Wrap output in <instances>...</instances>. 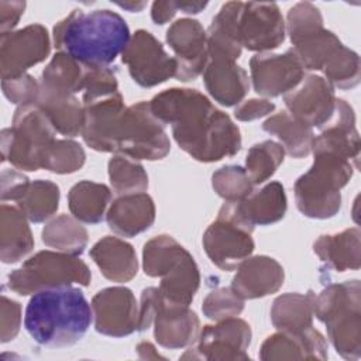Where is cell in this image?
<instances>
[{"instance_id": "1", "label": "cell", "mask_w": 361, "mask_h": 361, "mask_svg": "<svg viewBox=\"0 0 361 361\" xmlns=\"http://www.w3.org/2000/svg\"><path fill=\"white\" fill-rule=\"evenodd\" d=\"M154 116L186 154L199 162H216L241 149L238 127L196 89L171 87L149 100Z\"/></svg>"}, {"instance_id": "2", "label": "cell", "mask_w": 361, "mask_h": 361, "mask_svg": "<svg viewBox=\"0 0 361 361\" xmlns=\"http://www.w3.org/2000/svg\"><path fill=\"white\" fill-rule=\"evenodd\" d=\"M130 38L126 20L107 8L89 13L75 8L52 31L58 52H65L86 66H109L123 54Z\"/></svg>"}, {"instance_id": "3", "label": "cell", "mask_w": 361, "mask_h": 361, "mask_svg": "<svg viewBox=\"0 0 361 361\" xmlns=\"http://www.w3.org/2000/svg\"><path fill=\"white\" fill-rule=\"evenodd\" d=\"M92 316V306L79 288L59 286L31 296L25 307L24 327L39 345L61 348L83 338Z\"/></svg>"}, {"instance_id": "4", "label": "cell", "mask_w": 361, "mask_h": 361, "mask_svg": "<svg viewBox=\"0 0 361 361\" xmlns=\"http://www.w3.org/2000/svg\"><path fill=\"white\" fill-rule=\"evenodd\" d=\"M313 316L326 324L334 350L345 360L361 355V283L358 279L326 286L314 295Z\"/></svg>"}, {"instance_id": "5", "label": "cell", "mask_w": 361, "mask_h": 361, "mask_svg": "<svg viewBox=\"0 0 361 361\" xmlns=\"http://www.w3.org/2000/svg\"><path fill=\"white\" fill-rule=\"evenodd\" d=\"M212 24L233 38L241 48L265 52L285 41V21L276 3L227 1Z\"/></svg>"}, {"instance_id": "6", "label": "cell", "mask_w": 361, "mask_h": 361, "mask_svg": "<svg viewBox=\"0 0 361 361\" xmlns=\"http://www.w3.org/2000/svg\"><path fill=\"white\" fill-rule=\"evenodd\" d=\"M310 169L300 175L293 186L299 212L309 219H330L341 207V189L351 179L355 166L334 154H313Z\"/></svg>"}, {"instance_id": "7", "label": "cell", "mask_w": 361, "mask_h": 361, "mask_svg": "<svg viewBox=\"0 0 361 361\" xmlns=\"http://www.w3.org/2000/svg\"><path fill=\"white\" fill-rule=\"evenodd\" d=\"M142 268L145 275L161 278L159 292L168 300L190 305L200 285L199 268L186 248L173 237L161 234L144 244Z\"/></svg>"}, {"instance_id": "8", "label": "cell", "mask_w": 361, "mask_h": 361, "mask_svg": "<svg viewBox=\"0 0 361 361\" xmlns=\"http://www.w3.org/2000/svg\"><path fill=\"white\" fill-rule=\"evenodd\" d=\"M55 141V128L37 104L18 106L11 127L0 134L1 161L21 171H38Z\"/></svg>"}, {"instance_id": "9", "label": "cell", "mask_w": 361, "mask_h": 361, "mask_svg": "<svg viewBox=\"0 0 361 361\" xmlns=\"http://www.w3.org/2000/svg\"><path fill=\"white\" fill-rule=\"evenodd\" d=\"M152 326L157 343L169 350L192 345L200 333V320L188 305L168 300L158 288H147L141 292L137 330Z\"/></svg>"}, {"instance_id": "10", "label": "cell", "mask_w": 361, "mask_h": 361, "mask_svg": "<svg viewBox=\"0 0 361 361\" xmlns=\"http://www.w3.org/2000/svg\"><path fill=\"white\" fill-rule=\"evenodd\" d=\"M90 278L89 267L78 255L45 250L11 271L7 276V285L17 295L27 296L44 289L73 283L87 286Z\"/></svg>"}, {"instance_id": "11", "label": "cell", "mask_w": 361, "mask_h": 361, "mask_svg": "<svg viewBox=\"0 0 361 361\" xmlns=\"http://www.w3.org/2000/svg\"><path fill=\"white\" fill-rule=\"evenodd\" d=\"M254 226L243 219L235 202H226L217 219L203 233V248L210 261L223 271H234L254 251Z\"/></svg>"}, {"instance_id": "12", "label": "cell", "mask_w": 361, "mask_h": 361, "mask_svg": "<svg viewBox=\"0 0 361 361\" xmlns=\"http://www.w3.org/2000/svg\"><path fill=\"white\" fill-rule=\"evenodd\" d=\"M171 142L165 126L154 116L149 102L126 107L117 128L116 154L133 159L158 161L168 155Z\"/></svg>"}, {"instance_id": "13", "label": "cell", "mask_w": 361, "mask_h": 361, "mask_svg": "<svg viewBox=\"0 0 361 361\" xmlns=\"http://www.w3.org/2000/svg\"><path fill=\"white\" fill-rule=\"evenodd\" d=\"M250 324L235 317L219 320L216 324H207L199 333L196 344L180 355L182 360H250L247 348L251 343Z\"/></svg>"}, {"instance_id": "14", "label": "cell", "mask_w": 361, "mask_h": 361, "mask_svg": "<svg viewBox=\"0 0 361 361\" xmlns=\"http://www.w3.org/2000/svg\"><path fill=\"white\" fill-rule=\"evenodd\" d=\"M121 61L128 66L130 76L141 87H154L169 78H175L176 61L169 56L164 45L147 30H137L126 49Z\"/></svg>"}, {"instance_id": "15", "label": "cell", "mask_w": 361, "mask_h": 361, "mask_svg": "<svg viewBox=\"0 0 361 361\" xmlns=\"http://www.w3.org/2000/svg\"><path fill=\"white\" fill-rule=\"evenodd\" d=\"M49 52V34L48 30L41 24H30L21 30L1 34V79H10L24 75L27 69L45 61Z\"/></svg>"}, {"instance_id": "16", "label": "cell", "mask_w": 361, "mask_h": 361, "mask_svg": "<svg viewBox=\"0 0 361 361\" xmlns=\"http://www.w3.org/2000/svg\"><path fill=\"white\" fill-rule=\"evenodd\" d=\"M92 313L97 333L126 337L138 329V303L131 289L111 286L99 290L92 299Z\"/></svg>"}, {"instance_id": "17", "label": "cell", "mask_w": 361, "mask_h": 361, "mask_svg": "<svg viewBox=\"0 0 361 361\" xmlns=\"http://www.w3.org/2000/svg\"><path fill=\"white\" fill-rule=\"evenodd\" d=\"M166 44L175 54L176 73L180 82H189L203 73L207 62V39L203 25L193 18H179L166 30Z\"/></svg>"}, {"instance_id": "18", "label": "cell", "mask_w": 361, "mask_h": 361, "mask_svg": "<svg viewBox=\"0 0 361 361\" xmlns=\"http://www.w3.org/2000/svg\"><path fill=\"white\" fill-rule=\"evenodd\" d=\"M254 90L265 97H276L296 87L305 78V69L292 49L285 54L261 52L250 59Z\"/></svg>"}, {"instance_id": "19", "label": "cell", "mask_w": 361, "mask_h": 361, "mask_svg": "<svg viewBox=\"0 0 361 361\" xmlns=\"http://www.w3.org/2000/svg\"><path fill=\"white\" fill-rule=\"evenodd\" d=\"M336 96L331 85L317 75H307L283 94L288 113L307 127L322 128L333 116Z\"/></svg>"}, {"instance_id": "20", "label": "cell", "mask_w": 361, "mask_h": 361, "mask_svg": "<svg viewBox=\"0 0 361 361\" xmlns=\"http://www.w3.org/2000/svg\"><path fill=\"white\" fill-rule=\"evenodd\" d=\"M82 138L87 147L99 152H114L120 118L126 110L120 92L82 102Z\"/></svg>"}, {"instance_id": "21", "label": "cell", "mask_w": 361, "mask_h": 361, "mask_svg": "<svg viewBox=\"0 0 361 361\" xmlns=\"http://www.w3.org/2000/svg\"><path fill=\"white\" fill-rule=\"evenodd\" d=\"M320 130L322 133L313 138V154L330 152L358 168L361 144L355 128V114L344 99H336L333 116Z\"/></svg>"}, {"instance_id": "22", "label": "cell", "mask_w": 361, "mask_h": 361, "mask_svg": "<svg viewBox=\"0 0 361 361\" xmlns=\"http://www.w3.org/2000/svg\"><path fill=\"white\" fill-rule=\"evenodd\" d=\"M285 281L282 265L268 255H255L244 259L231 281V289L243 299H258L281 289Z\"/></svg>"}, {"instance_id": "23", "label": "cell", "mask_w": 361, "mask_h": 361, "mask_svg": "<svg viewBox=\"0 0 361 361\" xmlns=\"http://www.w3.org/2000/svg\"><path fill=\"white\" fill-rule=\"evenodd\" d=\"M327 341L323 334L309 327L302 331H278L265 338L259 358L274 360H327Z\"/></svg>"}, {"instance_id": "24", "label": "cell", "mask_w": 361, "mask_h": 361, "mask_svg": "<svg viewBox=\"0 0 361 361\" xmlns=\"http://www.w3.org/2000/svg\"><path fill=\"white\" fill-rule=\"evenodd\" d=\"M106 221L113 233L123 237H135L154 224V200L144 192L121 195L110 204Z\"/></svg>"}, {"instance_id": "25", "label": "cell", "mask_w": 361, "mask_h": 361, "mask_svg": "<svg viewBox=\"0 0 361 361\" xmlns=\"http://www.w3.org/2000/svg\"><path fill=\"white\" fill-rule=\"evenodd\" d=\"M203 82L209 94L226 107L240 104L250 89L247 72L230 59H209L203 71Z\"/></svg>"}, {"instance_id": "26", "label": "cell", "mask_w": 361, "mask_h": 361, "mask_svg": "<svg viewBox=\"0 0 361 361\" xmlns=\"http://www.w3.org/2000/svg\"><path fill=\"white\" fill-rule=\"evenodd\" d=\"M89 255L109 281L124 283L131 281L138 272L134 247L118 237H103L90 248Z\"/></svg>"}, {"instance_id": "27", "label": "cell", "mask_w": 361, "mask_h": 361, "mask_svg": "<svg viewBox=\"0 0 361 361\" xmlns=\"http://www.w3.org/2000/svg\"><path fill=\"white\" fill-rule=\"evenodd\" d=\"M361 233L357 227L336 234H323L313 243V251L330 269L344 272L361 267Z\"/></svg>"}, {"instance_id": "28", "label": "cell", "mask_w": 361, "mask_h": 361, "mask_svg": "<svg viewBox=\"0 0 361 361\" xmlns=\"http://www.w3.org/2000/svg\"><path fill=\"white\" fill-rule=\"evenodd\" d=\"M34 248L28 219L18 209L3 203L0 210V258L4 264H16Z\"/></svg>"}, {"instance_id": "29", "label": "cell", "mask_w": 361, "mask_h": 361, "mask_svg": "<svg viewBox=\"0 0 361 361\" xmlns=\"http://www.w3.org/2000/svg\"><path fill=\"white\" fill-rule=\"evenodd\" d=\"M243 219L251 226H269L283 219L288 207L282 183L269 182L259 190H252L241 202H235Z\"/></svg>"}, {"instance_id": "30", "label": "cell", "mask_w": 361, "mask_h": 361, "mask_svg": "<svg viewBox=\"0 0 361 361\" xmlns=\"http://www.w3.org/2000/svg\"><path fill=\"white\" fill-rule=\"evenodd\" d=\"M37 106L51 121L55 131L66 137H76L83 127V104L75 94H62L39 85Z\"/></svg>"}, {"instance_id": "31", "label": "cell", "mask_w": 361, "mask_h": 361, "mask_svg": "<svg viewBox=\"0 0 361 361\" xmlns=\"http://www.w3.org/2000/svg\"><path fill=\"white\" fill-rule=\"evenodd\" d=\"M314 293L309 290L278 296L271 307V322L281 331H302L313 326Z\"/></svg>"}, {"instance_id": "32", "label": "cell", "mask_w": 361, "mask_h": 361, "mask_svg": "<svg viewBox=\"0 0 361 361\" xmlns=\"http://www.w3.org/2000/svg\"><path fill=\"white\" fill-rule=\"evenodd\" d=\"M111 200V190L92 180H80L68 193V206L75 219L87 224H97L103 220Z\"/></svg>"}, {"instance_id": "33", "label": "cell", "mask_w": 361, "mask_h": 361, "mask_svg": "<svg viewBox=\"0 0 361 361\" xmlns=\"http://www.w3.org/2000/svg\"><path fill=\"white\" fill-rule=\"evenodd\" d=\"M262 130L276 135L283 149L293 158H305L312 152L313 130L298 121L288 111H279L268 117L262 124Z\"/></svg>"}, {"instance_id": "34", "label": "cell", "mask_w": 361, "mask_h": 361, "mask_svg": "<svg viewBox=\"0 0 361 361\" xmlns=\"http://www.w3.org/2000/svg\"><path fill=\"white\" fill-rule=\"evenodd\" d=\"M86 65L78 62L65 52H56L41 73L39 85L62 94L83 92Z\"/></svg>"}, {"instance_id": "35", "label": "cell", "mask_w": 361, "mask_h": 361, "mask_svg": "<svg viewBox=\"0 0 361 361\" xmlns=\"http://www.w3.org/2000/svg\"><path fill=\"white\" fill-rule=\"evenodd\" d=\"M42 243L56 251L71 255L83 254L89 235L80 221L68 214L54 217L42 228Z\"/></svg>"}, {"instance_id": "36", "label": "cell", "mask_w": 361, "mask_h": 361, "mask_svg": "<svg viewBox=\"0 0 361 361\" xmlns=\"http://www.w3.org/2000/svg\"><path fill=\"white\" fill-rule=\"evenodd\" d=\"M290 48L305 71H322L330 56L343 45L338 37L322 28L292 44Z\"/></svg>"}, {"instance_id": "37", "label": "cell", "mask_w": 361, "mask_h": 361, "mask_svg": "<svg viewBox=\"0 0 361 361\" xmlns=\"http://www.w3.org/2000/svg\"><path fill=\"white\" fill-rule=\"evenodd\" d=\"M59 188L51 180L37 179L30 183L25 195L17 202L18 209L31 223H44L59 207Z\"/></svg>"}, {"instance_id": "38", "label": "cell", "mask_w": 361, "mask_h": 361, "mask_svg": "<svg viewBox=\"0 0 361 361\" xmlns=\"http://www.w3.org/2000/svg\"><path fill=\"white\" fill-rule=\"evenodd\" d=\"M107 169L111 189L118 196L140 193L148 188V175L137 159L116 154L110 158Z\"/></svg>"}, {"instance_id": "39", "label": "cell", "mask_w": 361, "mask_h": 361, "mask_svg": "<svg viewBox=\"0 0 361 361\" xmlns=\"http://www.w3.org/2000/svg\"><path fill=\"white\" fill-rule=\"evenodd\" d=\"M283 147L272 140L254 144L245 157V171L252 185H259L268 180L283 162Z\"/></svg>"}, {"instance_id": "40", "label": "cell", "mask_w": 361, "mask_h": 361, "mask_svg": "<svg viewBox=\"0 0 361 361\" xmlns=\"http://www.w3.org/2000/svg\"><path fill=\"white\" fill-rule=\"evenodd\" d=\"M322 72L333 89H353L360 83L361 78L360 56L353 49L341 45L326 62Z\"/></svg>"}, {"instance_id": "41", "label": "cell", "mask_w": 361, "mask_h": 361, "mask_svg": "<svg viewBox=\"0 0 361 361\" xmlns=\"http://www.w3.org/2000/svg\"><path fill=\"white\" fill-rule=\"evenodd\" d=\"M212 186L226 202H241L254 190L245 168L238 165H226L217 169L212 175Z\"/></svg>"}, {"instance_id": "42", "label": "cell", "mask_w": 361, "mask_h": 361, "mask_svg": "<svg viewBox=\"0 0 361 361\" xmlns=\"http://www.w3.org/2000/svg\"><path fill=\"white\" fill-rule=\"evenodd\" d=\"M86 161L82 145L73 140H56L45 157L42 168L54 173L65 175L79 171Z\"/></svg>"}, {"instance_id": "43", "label": "cell", "mask_w": 361, "mask_h": 361, "mask_svg": "<svg viewBox=\"0 0 361 361\" xmlns=\"http://www.w3.org/2000/svg\"><path fill=\"white\" fill-rule=\"evenodd\" d=\"M285 28L289 34L290 42L295 44L303 37L324 28L322 13L314 4L309 1L296 3L288 11Z\"/></svg>"}, {"instance_id": "44", "label": "cell", "mask_w": 361, "mask_h": 361, "mask_svg": "<svg viewBox=\"0 0 361 361\" xmlns=\"http://www.w3.org/2000/svg\"><path fill=\"white\" fill-rule=\"evenodd\" d=\"M244 310V300L231 288H217L212 290L202 305L203 314L214 322L235 317Z\"/></svg>"}, {"instance_id": "45", "label": "cell", "mask_w": 361, "mask_h": 361, "mask_svg": "<svg viewBox=\"0 0 361 361\" xmlns=\"http://www.w3.org/2000/svg\"><path fill=\"white\" fill-rule=\"evenodd\" d=\"M118 92L116 71L109 66H86L82 102Z\"/></svg>"}, {"instance_id": "46", "label": "cell", "mask_w": 361, "mask_h": 361, "mask_svg": "<svg viewBox=\"0 0 361 361\" xmlns=\"http://www.w3.org/2000/svg\"><path fill=\"white\" fill-rule=\"evenodd\" d=\"M1 89L6 99L17 106L37 104L39 96V82L28 73L1 79Z\"/></svg>"}, {"instance_id": "47", "label": "cell", "mask_w": 361, "mask_h": 361, "mask_svg": "<svg viewBox=\"0 0 361 361\" xmlns=\"http://www.w3.org/2000/svg\"><path fill=\"white\" fill-rule=\"evenodd\" d=\"M0 338L1 343H8L20 331L21 326V305L16 300H11L1 296L0 303Z\"/></svg>"}, {"instance_id": "48", "label": "cell", "mask_w": 361, "mask_h": 361, "mask_svg": "<svg viewBox=\"0 0 361 361\" xmlns=\"http://www.w3.org/2000/svg\"><path fill=\"white\" fill-rule=\"evenodd\" d=\"M30 180L28 178L16 171V169H4L1 172V190H0V196L1 200H16L18 202L25 192L28 190L30 186Z\"/></svg>"}, {"instance_id": "49", "label": "cell", "mask_w": 361, "mask_h": 361, "mask_svg": "<svg viewBox=\"0 0 361 361\" xmlns=\"http://www.w3.org/2000/svg\"><path fill=\"white\" fill-rule=\"evenodd\" d=\"M275 110V104L267 99H250L237 104L234 117L240 121H252L268 116Z\"/></svg>"}, {"instance_id": "50", "label": "cell", "mask_w": 361, "mask_h": 361, "mask_svg": "<svg viewBox=\"0 0 361 361\" xmlns=\"http://www.w3.org/2000/svg\"><path fill=\"white\" fill-rule=\"evenodd\" d=\"M25 10V1H0V32L7 34L14 30Z\"/></svg>"}, {"instance_id": "51", "label": "cell", "mask_w": 361, "mask_h": 361, "mask_svg": "<svg viewBox=\"0 0 361 361\" xmlns=\"http://www.w3.org/2000/svg\"><path fill=\"white\" fill-rule=\"evenodd\" d=\"M178 13L176 1H154L151 7V18L155 24L162 25L173 18V16Z\"/></svg>"}, {"instance_id": "52", "label": "cell", "mask_w": 361, "mask_h": 361, "mask_svg": "<svg viewBox=\"0 0 361 361\" xmlns=\"http://www.w3.org/2000/svg\"><path fill=\"white\" fill-rule=\"evenodd\" d=\"M176 6H178V11L180 10L182 13H186V14H197L207 6V3L206 1H176Z\"/></svg>"}, {"instance_id": "53", "label": "cell", "mask_w": 361, "mask_h": 361, "mask_svg": "<svg viewBox=\"0 0 361 361\" xmlns=\"http://www.w3.org/2000/svg\"><path fill=\"white\" fill-rule=\"evenodd\" d=\"M137 353H138V357L140 358H147V360H157V358H164V357H161L157 351H155V347L151 344V343H148V341H142V343H140L138 345H137Z\"/></svg>"}, {"instance_id": "54", "label": "cell", "mask_w": 361, "mask_h": 361, "mask_svg": "<svg viewBox=\"0 0 361 361\" xmlns=\"http://www.w3.org/2000/svg\"><path fill=\"white\" fill-rule=\"evenodd\" d=\"M116 4L123 7V8H126V10H128V11H141L144 8V6H145L144 1H128V3L124 1V3H116Z\"/></svg>"}]
</instances>
